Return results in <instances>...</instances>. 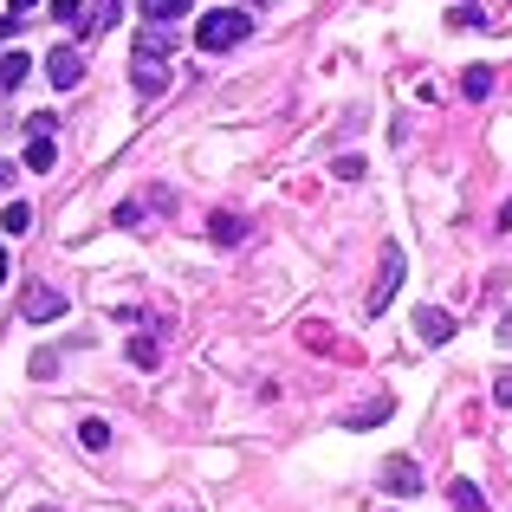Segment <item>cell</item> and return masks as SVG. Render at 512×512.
Here are the masks:
<instances>
[{
    "label": "cell",
    "mask_w": 512,
    "mask_h": 512,
    "mask_svg": "<svg viewBox=\"0 0 512 512\" xmlns=\"http://www.w3.org/2000/svg\"><path fill=\"white\" fill-rule=\"evenodd\" d=\"M240 39H253V13H240V7H214V13H201V26H195V52H234Z\"/></svg>",
    "instance_id": "1"
},
{
    "label": "cell",
    "mask_w": 512,
    "mask_h": 512,
    "mask_svg": "<svg viewBox=\"0 0 512 512\" xmlns=\"http://www.w3.org/2000/svg\"><path fill=\"white\" fill-rule=\"evenodd\" d=\"M402 247H383V273H376V286H370V299H363V312H389V299H396V286H402Z\"/></svg>",
    "instance_id": "2"
},
{
    "label": "cell",
    "mask_w": 512,
    "mask_h": 512,
    "mask_svg": "<svg viewBox=\"0 0 512 512\" xmlns=\"http://www.w3.org/2000/svg\"><path fill=\"white\" fill-rule=\"evenodd\" d=\"M46 78H52L59 91L85 85V52H78V46H52V52H46Z\"/></svg>",
    "instance_id": "3"
},
{
    "label": "cell",
    "mask_w": 512,
    "mask_h": 512,
    "mask_svg": "<svg viewBox=\"0 0 512 512\" xmlns=\"http://www.w3.org/2000/svg\"><path fill=\"white\" fill-rule=\"evenodd\" d=\"M130 85H137L143 98H163V91H169V65H163V59H143V52H137V59H130Z\"/></svg>",
    "instance_id": "4"
},
{
    "label": "cell",
    "mask_w": 512,
    "mask_h": 512,
    "mask_svg": "<svg viewBox=\"0 0 512 512\" xmlns=\"http://www.w3.org/2000/svg\"><path fill=\"white\" fill-rule=\"evenodd\" d=\"M26 318H33V325H59V318H65V292L33 286V292H26Z\"/></svg>",
    "instance_id": "5"
},
{
    "label": "cell",
    "mask_w": 512,
    "mask_h": 512,
    "mask_svg": "<svg viewBox=\"0 0 512 512\" xmlns=\"http://www.w3.org/2000/svg\"><path fill=\"white\" fill-rule=\"evenodd\" d=\"M383 487L389 493H415L422 487V467H415L409 454H396V461H383Z\"/></svg>",
    "instance_id": "6"
},
{
    "label": "cell",
    "mask_w": 512,
    "mask_h": 512,
    "mask_svg": "<svg viewBox=\"0 0 512 512\" xmlns=\"http://www.w3.org/2000/svg\"><path fill=\"white\" fill-rule=\"evenodd\" d=\"M415 331H422V344H448L454 338V318L441 312V305H422V312H415Z\"/></svg>",
    "instance_id": "7"
},
{
    "label": "cell",
    "mask_w": 512,
    "mask_h": 512,
    "mask_svg": "<svg viewBox=\"0 0 512 512\" xmlns=\"http://www.w3.org/2000/svg\"><path fill=\"white\" fill-rule=\"evenodd\" d=\"M52 163H59V150H52V130H33V137H26V169L46 175Z\"/></svg>",
    "instance_id": "8"
},
{
    "label": "cell",
    "mask_w": 512,
    "mask_h": 512,
    "mask_svg": "<svg viewBox=\"0 0 512 512\" xmlns=\"http://www.w3.org/2000/svg\"><path fill=\"white\" fill-rule=\"evenodd\" d=\"M26 72H33V59H26V52H0V98L26 85Z\"/></svg>",
    "instance_id": "9"
},
{
    "label": "cell",
    "mask_w": 512,
    "mask_h": 512,
    "mask_svg": "<svg viewBox=\"0 0 512 512\" xmlns=\"http://www.w3.org/2000/svg\"><path fill=\"white\" fill-rule=\"evenodd\" d=\"M117 13H124V0H98V7H85V26H78V33H111Z\"/></svg>",
    "instance_id": "10"
},
{
    "label": "cell",
    "mask_w": 512,
    "mask_h": 512,
    "mask_svg": "<svg viewBox=\"0 0 512 512\" xmlns=\"http://www.w3.org/2000/svg\"><path fill=\"white\" fill-rule=\"evenodd\" d=\"M208 234L221 240V247H234V240L247 234V214H227V208H221V214H214V221H208Z\"/></svg>",
    "instance_id": "11"
},
{
    "label": "cell",
    "mask_w": 512,
    "mask_h": 512,
    "mask_svg": "<svg viewBox=\"0 0 512 512\" xmlns=\"http://www.w3.org/2000/svg\"><path fill=\"white\" fill-rule=\"evenodd\" d=\"M448 500H454V512H487V493H480L474 480H454V487H448Z\"/></svg>",
    "instance_id": "12"
},
{
    "label": "cell",
    "mask_w": 512,
    "mask_h": 512,
    "mask_svg": "<svg viewBox=\"0 0 512 512\" xmlns=\"http://www.w3.org/2000/svg\"><path fill=\"white\" fill-rule=\"evenodd\" d=\"M137 7H143V20L169 26V20H182V13H188V0H137Z\"/></svg>",
    "instance_id": "13"
},
{
    "label": "cell",
    "mask_w": 512,
    "mask_h": 512,
    "mask_svg": "<svg viewBox=\"0 0 512 512\" xmlns=\"http://www.w3.org/2000/svg\"><path fill=\"white\" fill-rule=\"evenodd\" d=\"M137 52H143V59H169V39H163V26H143Z\"/></svg>",
    "instance_id": "14"
},
{
    "label": "cell",
    "mask_w": 512,
    "mask_h": 512,
    "mask_svg": "<svg viewBox=\"0 0 512 512\" xmlns=\"http://www.w3.org/2000/svg\"><path fill=\"white\" fill-rule=\"evenodd\" d=\"M461 91H467V98H487V91H493V72H487V65H474V72L461 78Z\"/></svg>",
    "instance_id": "15"
},
{
    "label": "cell",
    "mask_w": 512,
    "mask_h": 512,
    "mask_svg": "<svg viewBox=\"0 0 512 512\" xmlns=\"http://www.w3.org/2000/svg\"><path fill=\"white\" fill-rule=\"evenodd\" d=\"M52 20H65V26H85V0H52Z\"/></svg>",
    "instance_id": "16"
},
{
    "label": "cell",
    "mask_w": 512,
    "mask_h": 512,
    "mask_svg": "<svg viewBox=\"0 0 512 512\" xmlns=\"http://www.w3.org/2000/svg\"><path fill=\"white\" fill-rule=\"evenodd\" d=\"M26 227H33V208H26V201H13V208H7V234H26Z\"/></svg>",
    "instance_id": "17"
},
{
    "label": "cell",
    "mask_w": 512,
    "mask_h": 512,
    "mask_svg": "<svg viewBox=\"0 0 512 512\" xmlns=\"http://www.w3.org/2000/svg\"><path fill=\"white\" fill-rule=\"evenodd\" d=\"M130 363H137V370H156V344L137 338V344H130Z\"/></svg>",
    "instance_id": "18"
},
{
    "label": "cell",
    "mask_w": 512,
    "mask_h": 512,
    "mask_svg": "<svg viewBox=\"0 0 512 512\" xmlns=\"http://www.w3.org/2000/svg\"><path fill=\"white\" fill-rule=\"evenodd\" d=\"M493 402H500V409H512V363L500 370V383H493Z\"/></svg>",
    "instance_id": "19"
},
{
    "label": "cell",
    "mask_w": 512,
    "mask_h": 512,
    "mask_svg": "<svg viewBox=\"0 0 512 512\" xmlns=\"http://www.w3.org/2000/svg\"><path fill=\"white\" fill-rule=\"evenodd\" d=\"M78 435H85V448H104V441H111V428H104V422H85Z\"/></svg>",
    "instance_id": "20"
},
{
    "label": "cell",
    "mask_w": 512,
    "mask_h": 512,
    "mask_svg": "<svg viewBox=\"0 0 512 512\" xmlns=\"http://www.w3.org/2000/svg\"><path fill=\"white\" fill-rule=\"evenodd\" d=\"M331 169H338L344 182H357V175H363V156H338V163H331Z\"/></svg>",
    "instance_id": "21"
},
{
    "label": "cell",
    "mask_w": 512,
    "mask_h": 512,
    "mask_svg": "<svg viewBox=\"0 0 512 512\" xmlns=\"http://www.w3.org/2000/svg\"><path fill=\"white\" fill-rule=\"evenodd\" d=\"M39 7V0H7V13H13V20H20V13H33Z\"/></svg>",
    "instance_id": "22"
},
{
    "label": "cell",
    "mask_w": 512,
    "mask_h": 512,
    "mask_svg": "<svg viewBox=\"0 0 512 512\" xmlns=\"http://www.w3.org/2000/svg\"><path fill=\"white\" fill-rule=\"evenodd\" d=\"M7 273H13V260H7V247H0V286H7Z\"/></svg>",
    "instance_id": "23"
},
{
    "label": "cell",
    "mask_w": 512,
    "mask_h": 512,
    "mask_svg": "<svg viewBox=\"0 0 512 512\" xmlns=\"http://www.w3.org/2000/svg\"><path fill=\"white\" fill-rule=\"evenodd\" d=\"M13 182V163H0V188H7Z\"/></svg>",
    "instance_id": "24"
},
{
    "label": "cell",
    "mask_w": 512,
    "mask_h": 512,
    "mask_svg": "<svg viewBox=\"0 0 512 512\" xmlns=\"http://www.w3.org/2000/svg\"><path fill=\"white\" fill-rule=\"evenodd\" d=\"M500 227H512V201H506V208H500Z\"/></svg>",
    "instance_id": "25"
}]
</instances>
